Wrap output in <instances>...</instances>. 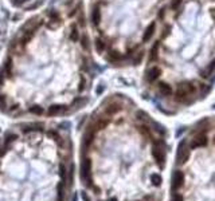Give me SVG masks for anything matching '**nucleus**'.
Instances as JSON below:
<instances>
[{
	"label": "nucleus",
	"mask_w": 215,
	"mask_h": 201,
	"mask_svg": "<svg viewBox=\"0 0 215 201\" xmlns=\"http://www.w3.org/2000/svg\"><path fill=\"white\" fill-rule=\"evenodd\" d=\"M108 201H117V198H110V200H108Z\"/></svg>",
	"instance_id": "obj_42"
},
{
	"label": "nucleus",
	"mask_w": 215,
	"mask_h": 201,
	"mask_svg": "<svg viewBox=\"0 0 215 201\" xmlns=\"http://www.w3.org/2000/svg\"><path fill=\"white\" fill-rule=\"evenodd\" d=\"M26 1L27 0H13V3H15V4H19V5L23 4V3H26Z\"/></svg>",
	"instance_id": "obj_36"
},
{
	"label": "nucleus",
	"mask_w": 215,
	"mask_h": 201,
	"mask_svg": "<svg viewBox=\"0 0 215 201\" xmlns=\"http://www.w3.org/2000/svg\"><path fill=\"white\" fill-rule=\"evenodd\" d=\"M78 29L75 28V27H73V29H71V34H70V39L73 40V42H77L78 40Z\"/></svg>",
	"instance_id": "obj_23"
},
{
	"label": "nucleus",
	"mask_w": 215,
	"mask_h": 201,
	"mask_svg": "<svg viewBox=\"0 0 215 201\" xmlns=\"http://www.w3.org/2000/svg\"><path fill=\"white\" fill-rule=\"evenodd\" d=\"M91 21H93L94 26H98L99 21H101V11H99L98 7H96L93 10V13H91Z\"/></svg>",
	"instance_id": "obj_10"
},
{
	"label": "nucleus",
	"mask_w": 215,
	"mask_h": 201,
	"mask_svg": "<svg viewBox=\"0 0 215 201\" xmlns=\"http://www.w3.org/2000/svg\"><path fill=\"white\" fill-rule=\"evenodd\" d=\"M90 172H91V160L90 158H85L81 163V180L86 181L87 186H91V178H90Z\"/></svg>",
	"instance_id": "obj_1"
},
{
	"label": "nucleus",
	"mask_w": 215,
	"mask_h": 201,
	"mask_svg": "<svg viewBox=\"0 0 215 201\" xmlns=\"http://www.w3.org/2000/svg\"><path fill=\"white\" fill-rule=\"evenodd\" d=\"M69 184H70V185L73 184V165H71V168H70V172H69Z\"/></svg>",
	"instance_id": "obj_33"
},
{
	"label": "nucleus",
	"mask_w": 215,
	"mask_h": 201,
	"mask_svg": "<svg viewBox=\"0 0 215 201\" xmlns=\"http://www.w3.org/2000/svg\"><path fill=\"white\" fill-rule=\"evenodd\" d=\"M159 77H160V68H157V67H152V68L148 71V74H147L148 82H155Z\"/></svg>",
	"instance_id": "obj_6"
},
{
	"label": "nucleus",
	"mask_w": 215,
	"mask_h": 201,
	"mask_svg": "<svg viewBox=\"0 0 215 201\" xmlns=\"http://www.w3.org/2000/svg\"><path fill=\"white\" fill-rule=\"evenodd\" d=\"M172 201H184L183 200V196L179 194V193H175L173 197H172Z\"/></svg>",
	"instance_id": "obj_30"
},
{
	"label": "nucleus",
	"mask_w": 215,
	"mask_h": 201,
	"mask_svg": "<svg viewBox=\"0 0 215 201\" xmlns=\"http://www.w3.org/2000/svg\"><path fill=\"white\" fill-rule=\"evenodd\" d=\"M82 198H83V200H85V201H90V198L87 197V194H86L85 192H82Z\"/></svg>",
	"instance_id": "obj_37"
},
{
	"label": "nucleus",
	"mask_w": 215,
	"mask_h": 201,
	"mask_svg": "<svg viewBox=\"0 0 215 201\" xmlns=\"http://www.w3.org/2000/svg\"><path fill=\"white\" fill-rule=\"evenodd\" d=\"M15 139H18V135L16 134H7L5 135V144H8V142H12V141H15Z\"/></svg>",
	"instance_id": "obj_24"
},
{
	"label": "nucleus",
	"mask_w": 215,
	"mask_h": 201,
	"mask_svg": "<svg viewBox=\"0 0 215 201\" xmlns=\"http://www.w3.org/2000/svg\"><path fill=\"white\" fill-rule=\"evenodd\" d=\"M81 46H82V48H83V50H86V51L90 48V46H89V38H87V35H83V36H82V39H81Z\"/></svg>",
	"instance_id": "obj_20"
},
{
	"label": "nucleus",
	"mask_w": 215,
	"mask_h": 201,
	"mask_svg": "<svg viewBox=\"0 0 215 201\" xmlns=\"http://www.w3.org/2000/svg\"><path fill=\"white\" fill-rule=\"evenodd\" d=\"M62 111H64V106L62 105H53L48 107V115H58Z\"/></svg>",
	"instance_id": "obj_9"
},
{
	"label": "nucleus",
	"mask_w": 215,
	"mask_h": 201,
	"mask_svg": "<svg viewBox=\"0 0 215 201\" xmlns=\"http://www.w3.org/2000/svg\"><path fill=\"white\" fill-rule=\"evenodd\" d=\"M207 145V137L203 135V134H200V135L198 137V138L195 139V141L191 144V147H198V146H206Z\"/></svg>",
	"instance_id": "obj_8"
},
{
	"label": "nucleus",
	"mask_w": 215,
	"mask_h": 201,
	"mask_svg": "<svg viewBox=\"0 0 215 201\" xmlns=\"http://www.w3.org/2000/svg\"><path fill=\"white\" fill-rule=\"evenodd\" d=\"M96 48H97V51H98L99 54L104 52V50H105V43L102 42L101 39H97V40H96Z\"/></svg>",
	"instance_id": "obj_21"
},
{
	"label": "nucleus",
	"mask_w": 215,
	"mask_h": 201,
	"mask_svg": "<svg viewBox=\"0 0 215 201\" xmlns=\"http://www.w3.org/2000/svg\"><path fill=\"white\" fill-rule=\"evenodd\" d=\"M109 59L110 60H118V59H121L120 52H117V51H110L109 52Z\"/></svg>",
	"instance_id": "obj_22"
},
{
	"label": "nucleus",
	"mask_w": 215,
	"mask_h": 201,
	"mask_svg": "<svg viewBox=\"0 0 215 201\" xmlns=\"http://www.w3.org/2000/svg\"><path fill=\"white\" fill-rule=\"evenodd\" d=\"M152 155H153V158L156 160V162H157L159 165H160V166H163V165H164V161H165V155H164L163 150L155 146V147H153V150H152Z\"/></svg>",
	"instance_id": "obj_4"
},
{
	"label": "nucleus",
	"mask_w": 215,
	"mask_h": 201,
	"mask_svg": "<svg viewBox=\"0 0 215 201\" xmlns=\"http://www.w3.org/2000/svg\"><path fill=\"white\" fill-rule=\"evenodd\" d=\"M188 157H190V150L187 149V146H185V142H180L179 145V149H177V155H176V160L179 163H183L185 162V161L188 160Z\"/></svg>",
	"instance_id": "obj_2"
},
{
	"label": "nucleus",
	"mask_w": 215,
	"mask_h": 201,
	"mask_svg": "<svg viewBox=\"0 0 215 201\" xmlns=\"http://www.w3.org/2000/svg\"><path fill=\"white\" fill-rule=\"evenodd\" d=\"M34 127H38V129H39V127H42V125H38V123H35ZM30 130H36V129H31V126H28L27 129H23V131H30ZM39 130H42V129H39Z\"/></svg>",
	"instance_id": "obj_31"
},
{
	"label": "nucleus",
	"mask_w": 215,
	"mask_h": 201,
	"mask_svg": "<svg viewBox=\"0 0 215 201\" xmlns=\"http://www.w3.org/2000/svg\"><path fill=\"white\" fill-rule=\"evenodd\" d=\"M102 90H104V86H99V87L97 88V93H98V94H101V93H102Z\"/></svg>",
	"instance_id": "obj_38"
},
{
	"label": "nucleus",
	"mask_w": 215,
	"mask_h": 201,
	"mask_svg": "<svg viewBox=\"0 0 215 201\" xmlns=\"http://www.w3.org/2000/svg\"><path fill=\"white\" fill-rule=\"evenodd\" d=\"M180 87L184 88L188 94H194V93H195V90H196L192 82H184V83H182V86H180Z\"/></svg>",
	"instance_id": "obj_13"
},
{
	"label": "nucleus",
	"mask_w": 215,
	"mask_h": 201,
	"mask_svg": "<svg viewBox=\"0 0 215 201\" xmlns=\"http://www.w3.org/2000/svg\"><path fill=\"white\" fill-rule=\"evenodd\" d=\"M180 4H182V0H173V1H172V4H171V8H172V10H177Z\"/></svg>",
	"instance_id": "obj_26"
},
{
	"label": "nucleus",
	"mask_w": 215,
	"mask_h": 201,
	"mask_svg": "<svg viewBox=\"0 0 215 201\" xmlns=\"http://www.w3.org/2000/svg\"><path fill=\"white\" fill-rule=\"evenodd\" d=\"M164 16V10H161L160 12H159V18H163Z\"/></svg>",
	"instance_id": "obj_40"
},
{
	"label": "nucleus",
	"mask_w": 215,
	"mask_h": 201,
	"mask_svg": "<svg viewBox=\"0 0 215 201\" xmlns=\"http://www.w3.org/2000/svg\"><path fill=\"white\" fill-rule=\"evenodd\" d=\"M214 141H215V137H214Z\"/></svg>",
	"instance_id": "obj_43"
},
{
	"label": "nucleus",
	"mask_w": 215,
	"mask_h": 201,
	"mask_svg": "<svg viewBox=\"0 0 215 201\" xmlns=\"http://www.w3.org/2000/svg\"><path fill=\"white\" fill-rule=\"evenodd\" d=\"M187 95H188L187 91L183 87H179V90H177V93H176V99L177 101H184V99L187 98Z\"/></svg>",
	"instance_id": "obj_16"
},
{
	"label": "nucleus",
	"mask_w": 215,
	"mask_h": 201,
	"mask_svg": "<svg viewBox=\"0 0 215 201\" xmlns=\"http://www.w3.org/2000/svg\"><path fill=\"white\" fill-rule=\"evenodd\" d=\"M61 176H62V182L66 184V170H64V166H61Z\"/></svg>",
	"instance_id": "obj_29"
},
{
	"label": "nucleus",
	"mask_w": 215,
	"mask_h": 201,
	"mask_svg": "<svg viewBox=\"0 0 215 201\" xmlns=\"http://www.w3.org/2000/svg\"><path fill=\"white\" fill-rule=\"evenodd\" d=\"M141 59H142V52H140L139 55H137V58L134 59V64H137V63H140L141 62Z\"/></svg>",
	"instance_id": "obj_35"
},
{
	"label": "nucleus",
	"mask_w": 215,
	"mask_h": 201,
	"mask_svg": "<svg viewBox=\"0 0 215 201\" xmlns=\"http://www.w3.org/2000/svg\"><path fill=\"white\" fill-rule=\"evenodd\" d=\"M120 110H121V107H120V105H117V103H112V105H109V106L106 107V113L109 115L116 114V113H118Z\"/></svg>",
	"instance_id": "obj_12"
},
{
	"label": "nucleus",
	"mask_w": 215,
	"mask_h": 201,
	"mask_svg": "<svg viewBox=\"0 0 215 201\" xmlns=\"http://www.w3.org/2000/svg\"><path fill=\"white\" fill-rule=\"evenodd\" d=\"M83 88H85V79L82 78V79H81V82H79V87H78V90L82 91Z\"/></svg>",
	"instance_id": "obj_34"
},
{
	"label": "nucleus",
	"mask_w": 215,
	"mask_h": 201,
	"mask_svg": "<svg viewBox=\"0 0 215 201\" xmlns=\"http://www.w3.org/2000/svg\"><path fill=\"white\" fill-rule=\"evenodd\" d=\"M161 176H159V174H156V173H153V174H150V182H152L155 186H160L161 185Z\"/></svg>",
	"instance_id": "obj_15"
},
{
	"label": "nucleus",
	"mask_w": 215,
	"mask_h": 201,
	"mask_svg": "<svg viewBox=\"0 0 215 201\" xmlns=\"http://www.w3.org/2000/svg\"><path fill=\"white\" fill-rule=\"evenodd\" d=\"M3 78H4V75H3V72H0V86L3 85Z\"/></svg>",
	"instance_id": "obj_39"
},
{
	"label": "nucleus",
	"mask_w": 215,
	"mask_h": 201,
	"mask_svg": "<svg viewBox=\"0 0 215 201\" xmlns=\"http://www.w3.org/2000/svg\"><path fill=\"white\" fill-rule=\"evenodd\" d=\"M157 51H159V42L153 44V47L150 48V60H155L157 58Z\"/></svg>",
	"instance_id": "obj_18"
},
{
	"label": "nucleus",
	"mask_w": 215,
	"mask_h": 201,
	"mask_svg": "<svg viewBox=\"0 0 215 201\" xmlns=\"http://www.w3.org/2000/svg\"><path fill=\"white\" fill-rule=\"evenodd\" d=\"M93 139H94V134L93 133H86L85 134V138H83V146L89 147V146H90V144L93 142Z\"/></svg>",
	"instance_id": "obj_14"
},
{
	"label": "nucleus",
	"mask_w": 215,
	"mask_h": 201,
	"mask_svg": "<svg viewBox=\"0 0 215 201\" xmlns=\"http://www.w3.org/2000/svg\"><path fill=\"white\" fill-rule=\"evenodd\" d=\"M159 90H160V93L163 94V95H165V96H168V95H171L172 94V87L169 85H167V83H164V82H161L160 85H159Z\"/></svg>",
	"instance_id": "obj_11"
},
{
	"label": "nucleus",
	"mask_w": 215,
	"mask_h": 201,
	"mask_svg": "<svg viewBox=\"0 0 215 201\" xmlns=\"http://www.w3.org/2000/svg\"><path fill=\"white\" fill-rule=\"evenodd\" d=\"M214 71H215V59L210 62L208 66H207L206 68H204L203 71L200 72V75H202L203 78H208L210 75H212V72H214Z\"/></svg>",
	"instance_id": "obj_7"
},
{
	"label": "nucleus",
	"mask_w": 215,
	"mask_h": 201,
	"mask_svg": "<svg viewBox=\"0 0 215 201\" xmlns=\"http://www.w3.org/2000/svg\"><path fill=\"white\" fill-rule=\"evenodd\" d=\"M141 131L145 134V135H150V133H149V129H148L147 126H141Z\"/></svg>",
	"instance_id": "obj_32"
},
{
	"label": "nucleus",
	"mask_w": 215,
	"mask_h": 201,
	"mask_svg": "<svg viewBox=\"0 0 215 201\" xmlns=\"http://www.w3.org/2000/svg\"><path fill=\"white\" fill-rule=\"evenodd\" d=\"M30 111H31L32 114H35V115H40V114H43V109H42L40 106H38V105H34V106L30 107Z\"/></svg>",
	"instance_id": "obj_19"
},
{
	"label": "nucleus",
	"mask_w": 215,
	"mask_h": 201,
	"mask_svg": "<svg viewBox=\"0 0 215 201\" xmlns=\"http://www.w3.org/2000/svg\"><path fill=\"white\" fill-rule=\"evenodd\" d=\"M7 105V101H5V96L4 95H0V110H3Z\"/></svg>",
	"instance_id": "obj_27"
},
{
	"label": "nucleus",
	"mask_w": 215,
	"mask_h": 201,
	"mask_svg": "<svg viewBox=\"0 0 215 201\" xmlns=\"http://www.w3.org/2000/svg\"><path fill=\"white\" fill-rule=\"evenodd\" d=\"M155 28H156V23L155 21H152V23L147 27L144 35H142V42H148V40L153 36V34H155Z\"/></svg>",
	"instance_id": "obj_5"
},
{
	"label": "nucleus",
	"mask_w": 215,
	"mask_h": 201,
	"mask_svg": "<svg viewBox=\"0 0 215 201\" xmlns=\"http://www.w3.org/2000/svg\"><path fill=\"white\" fill-rule=\"evenodd\" d=\"M183 182H184V174H183V172L176 170L172 176V189H179L183 185Z\"/></svg>",
	"instance_id": "obj_3"
},
{
	"label": "nucleus",
	"mask_w": 215,
	"mask_h": 201,
	"mask_svg": "<svg viewBox=\"0 0 215 201\" xmlns=\"http://www.w3.org/2000/svg\"><path fill=\"white\" fill-rule=\"evenodd\" d=\"M211 15H212V18H214V19H215V10H214V11H212V13H211Z\"/></svg>",
	"instance_id": "obj_41"
},
{
	"label": "nucleus",
	"mask_w": 215,
	"mask_h": 201,
	"mask_svg": "<svg viewBox=\"0 0 215 201\" xmlns=\"http://www.w3.org/2000/svg\"><path fill=\"white\" fill-rule=\"evenodd\" d=\"M64 198V182L58 185V201H63Z\"/></svg>",
	"instance_id": "obj_17"
},
{
	"label": "nucleus",
	"mask_w": 215,
	"mask_h": 201,
	"mask_svg": "<svg viewBox=\"0 0 215 201\" xmlns=\"http://www.w3.org/2000/svg\"><path fill=\"white\" fill-rule=\"evenodd\" d=\"M11 68H12V64H11V59H8L7 63H5V71L8 75H11Z\"/></svg>",
	"instance_id": "obj_28"
},
{
	"label": "nucleus",
	"mask_w": 215,
	"mask_h": 201,
	"mask_svg": "<svg viewBox=\"0 0 215 201\" xmlns=\"http://www.w3.org/2000/svg\"><path fill=\"white\" fill-rule=\"evenodd\" d=\"M108 123H109V121H106V119H99L98 123H97V129H104V127H106Z\"/></svg>",
	"instance_id": "obj_25"
}]
</instances>
